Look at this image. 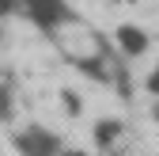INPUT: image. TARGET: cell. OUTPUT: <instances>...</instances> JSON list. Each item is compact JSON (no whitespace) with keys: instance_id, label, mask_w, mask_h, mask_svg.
<instances>
[{"instance_id":"cell-1","label":"cell","mask_w":159,"mask_h":156,"mask_svg":"<svg viewBox=\"0 0 159 156\" xmlns=\"http://www.w3.org/2000/svg\"><path fill=\"white\" fill-rule=\"evenodd\" d=\"M19 8L27 12V19L34 27H42V31H57L61 23H68L72 12L65 0H19Z\"/></svg>"},{"instance_id":"cell-2","label":"cell","mask_w":159,"mask_h":156,"mask_svg":"<svg viewBox=\"0 0 159 156\" xmlns=\"http://www.w3.org/2000/svg\"><path fill=\"white\" fill-rule=\"evenodd\" d=\"M15 149L23 156H61V141L46 126H27L15 133Z\"/></svg>"},{"instance_id":"cell-3","label":"cell","mask_w":159,"mask_h":156,"mask_svg":"<svg viewBox=\"0 0 159 156\" xmlns=\"http://www.w3.org/2000/svg\"><path fill=\"white\" fill-rule=\"evenodd\" d=\"M117 46H121L125 53L136 57V53L148 50V34H144L140 27H129V23H125V27H117Z\"/></svg>"},{"instance_id":"cell-4","label":"cell","mask_w":159,"mask_h":156,"mask_svg":"<svg viewBox=\"0 0 159 156\" xmlns=\"http://www.w3.org/2000/svg\"><path fill=\"white\" fill-rule=\"evenodd\" d=\"M121 122H98L95 126V141L98 145H102V149H110V145H117V141H121Z\"/></svg>"},{"instance_id":"cell-5","label":"cell","mask_w":159,"mask_h":156,"mask_svg":"<svg viewBox=\"0 0 159 156\" xmlns=\"http://www.w3.org/2000/svg\"><path fill=\"white\" fill-rule=\"evenodd\" d=\"M8 114H11V91L0 88V118H8Z\"/></svg>"},{"instance_id":"cell-6","label":"cell","mask_w":159,"mask_h":156,"mask_svg":"<svg viewBox=\"0 0 159 156\" xmlns=\"http://www.w3.org/2000/svg\"><path fill=\"white\" fill-rule=\"evenodd\" d=\"M61 99L68 103V114H80V99H76V91H61Z\"/></svg>"},{"instance_id":"cell-7","label":"cell","mask_w":159,"mask_h":156,"mask_svg":"<svg viewBox=\"0 0 159 156\" xmlns=\"http://www.w3.org/2000/svg\"><path fill=\"white\" fill-rule=\"evenodd\" d=\"M19 8V0H0V19H4V15H11Z\"/></svg>"},{"instance_id":"cell-8","label":"cell","mask_w":159,"mask_h":156,"mask_svg":"<svg viewBox=\"0 0 159 156\" xmlns=\"http://www.w3.org/2000/svg\"><path fill=\"white\" fill-rule=\"evenodd\" d=\"M148 91H159V69H155V72L148 76Z\"/></svg>"},{"instance_id":"cell-9","label":"cell","mask_w":159,"mask_h":156,"mask_svg":"<svg viewBox=\"0 0 159 156\" xmlns=\"http://www.w3.org/2000/svg\"><path fill=\"white\" fill-rule=\"evenodd\" d=\"M61 156H87V152H76V149H68V152H61Z\"/></svg>"},{"instance_id":"cell-10","label":"cell","mask_w":159,"mask_h":156,"mask_svg":"<svg viewBox=\"0 0 159 156\" xmlns=\"http://www.w3.org/2000/svg\"><path fill=\"white\" fill-rule=\"evenodd\" d=\"M155 118H159V107H155Z\"/></svg>"}]
</instances>
